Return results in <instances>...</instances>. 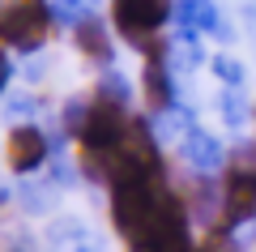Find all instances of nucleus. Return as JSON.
I'll return each instance as SVG.
<instances>
[{
    "instance_id": "f257e3e1",
    "label": "nucleus",
    "mask_w": 256,
    "mask_h": 252,
    "mask_svg": "<svg viewBox=\"0 0 256 252\" xmlns=\"http://www.w3.org/2000/svg\"><path fill=\"white\" fill-rule=\"evenodd\" d=\"M52 9L43 0H0V39L18 52H34L47 39Z\"/></svg>"
},
{
    "instance_id": "f03ea898",
    "label": "nucleus",
    "mask_w": 256,
    "mask_h": 252,
    "mask_svg": "<svg viewBox=\"0 0 256 252\" xmlns=\"http://www.w3.org/2000/svg\"><path fill=\"white\" fill-rule=\"evenodd\" d=\"M77 141L86 145V154H116L120 145H124V107L98 99L90 107V116H86Z\"/></svg>"
},
{
    "instance_id": "7ed1b4c3",
    "label": "nucleus",
    "mask_w": 256,
    "mask_h": 252,
    "mask_svg": "<svg viewBox=\"0 0 256 252\" xmlns=\"http://www.w3.org/2000/svg\"><path fill=\"white\" fill-rule=\"evenodd\" d=\"M222 214H226L230 226L248 222L256 214V167H235L226 171V184H222Z\"/></svg>"
},
{
    "instance_id": "20e7f679",
    "label": "nucleus",
    "mask_w": 256,
    "mask_h": 252,
    "mask_svg": "<svg viewBox=\"0 0 256 252\" xmlns=\"http://www.w3.org/2000/svg\"><path fill=\"white\" fill-rule=\"evenodd\" d=\"M166 18H171V5L166 0H116V26L128 39L154 35Z\"/></svg>"
},
{
    "instance_id": "39448f33",
    "label": "nucleus",
    "mask_w": 256,
    "mask_h": 252,
    "mask_svg": "<svg viewBox=\"0 0 256 252\" xmlns=\"http://www.w3.org/2000/svg\"><path fill=\"white\" fill-rule=\"evenodd\" d=\"M47 150H52L47 137L38 133V128H30V124H18V128L9 133V167H13L18 175L38 171V167L47 162Z\"/></svg>"
},
{
    "instance_id": "423d86ee",
    "label": "nucleus",
    "mask_w": 256,
    "mask_h": 252,
    "mask_svg": "<svg viewBox=\"0 0 256 252\" xmlns=\"http://www.w3.org/2000/svg\"><path fill=\"white\" fill-rule=\"evenodd\" d=\"M184 158H188V167H196L201 175L218 171L222 167V141L210 133H201V128H188L184 133Z\"/></svg>"
},
{
    "instance_id": "0eeeda50",
    "label": "nucleus",
    "mask_w": 256,
    "mask_h": 252,
    "mask_svg": "<svg viewBox=\"0 0 256 252\" xmlns=\"http://www.w3.org/2000/svg\"><path fill=\"white\" fill-rule=\"evenodd\" d=\"M146 99H150V107H158V111H166L175 103V86H171V73H166L162 60L146 64Z\"/></svg>"
},
{
    "instance_id": "6e6552de",
    "label": "nucleus",
    "mask_w": 256,
    "mask_h": 252,
    "mask_svg": "<svg viewBox=\"0 0 256 252\" xmlns=\"http://www.w3.org/2000/svg\"><path fill=\"white\" fill-rule=\"evenodd\" d=\"M180 22H184V35H196V30H218V9L210 0H180Z\"/></svg>"
},
{
    "instance_id": "1a4fd4ad",
    "label": "nucleus",
    "mask_w": 256,
    "mask_h": 252,
    "mask_svg": "<svg viewBox=\"0 0 256 252\" xmlns=\"http://www.w3.org/2000/svg\"><path fill=\"white\" fill-rule=\"evenodd\" d=\"M77 43H82V52L94 56V60H111V35L102 30L98 18H90V13H86V22L77 26Z\"/></svg>"
},
{
    "instance_id": "9d476101",
    "label": "nucleus",
    "mask_w": 256,
    "mask_h": 252,
    "mask_svg": "<svg viewBox=\"0 0 256 252\" xmlns=\"http://www.w3.org/2000/svg\"><path fill=\"white\" fill-rule=\"evenodd\" d=\"M98 99H107V103H116V107H124V103L132 99V86H128L120 73H107V77H102V86H98Z\"/></svg>"
},
{
    "instance_id": "9b49d317",
    "label": "nucleus",
    "mask_w": 256,
    "mask_h": 252,
    "mask_svg": "<svg viewBox=\"0 0 256 252\" xmlns=\"http://www.w3.org/2000/svg\"><path fill=\"white\" fill-rule=\"evenodd\" d=\"M218 111L226 116V124H235V128L248 120V103L239 99V90H226V94H222V99H218Z\"/></svg>"
},
{
    "instance_id": "f8f14e48",
    "label": "nucleus",
    "mask_w": 256,
    "mask_h": 252,
    "mask_svg": "<svg viewBox=\"0 0 256 252\" xmlns=\"http://www.w3.org/2000/svg\"><path fill=\"white\" fill-rule=\"evenodd\" d=\"M214 73L226 81L230 90H239V86H244V64H239V60H226V56H218V60H214Z\"/></svg>"
},
{
    "instance_id": "ddd939ff",
    "label": "nucleus",
    "mask_w": 256,
    "mask_h": 252,
    "mask_svg": "<svg viewBox=\"0 0 256 252\" xmlns=\"http://www.w3.org/2000/svg\"><path fill=\"white\" fill-rule=\"evenodd\" d=\"M4 111H9V120L18 124V120H26L30 111H34V99H30V94H22V99H9V107H4Z\"/></svg>"
},
{
    "instance_id": "4468645a",
    "label": "nucleus",
    "mask_w": 256,
    "mask_h": 252,
    "mask_svg": "<svg viewBox=\"0 0 256 252\" xmlns=\"http://www.w3.org/2000/svg\"><path fill=\"white\" fill-rule=\"evenodd\" d=\"M9 56H4V52H0V90H4V86H9Z\"/></svg>"
},
{
    "instance_id": "2eb2a0df",
    "label": "nucleus",
    "mask_w": 256,
    "mask_h": 252,
    "mask_svg": "<svg viewBox=\"0 0 256 252\" xmlns=\"http://www.w3.org/2000/svg\"><path fill=\"white\" fill-rule=\"evenodd\" d=\"M192 252H196V248H192Z\"/></svg>"
}]
</instances>
